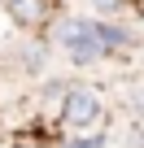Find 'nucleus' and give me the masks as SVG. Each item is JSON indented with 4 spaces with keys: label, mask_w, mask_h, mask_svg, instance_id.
<instances>
[{
    "label": "nucleus",
    "mask_w": 144,
    "mask_h": 148,
    "mask_svg": "<svg viewBox=\"0 0 144 148\" xmlns=\"http://www.w3.org/2000/svg\"><path fill=\"white\" fill-rule=\"evenodd\" d=\"M65 148H105V135H70Z\"/></svg>",
    "instance_id": "4"
},
{
    "label": "nucleus",
    "mask_w": 144,
    "mask_h": 148,
    "mask_svg": "<svg viewBox=\"0 0 144 148\" xmlns=\"http://www.w3.org/2000/svg\"><path fill=\"white\" fill-rule=\"evenodd\" d=\"M61 122L70 131H92L101 122V92L96 87H65V96H61Z\"/></svg>",
    "instance_id": "2"
},
{
    "label": "nucleus",
    "mask_w": 144,
    "mask_h": 148,
    "mask_svg": "<svg viewBox=\"0 0 144 148\" xmlns=\"http://www.w3.org/2000/svg\"><path fill=\"white\" fill-rule=\"evenodd\" d=\"M9 13L18 26H39L48 22V0H9Z\"/></svg>",
    "instance_id": "3"
},
{
    "label": "nucleus",
    "mask_w": 144,
    "mask_h": 148,
    "mask_svg": "<svg viewBox=\"0 0 144 148\" xmlns=\"http://www.w3.org/2000/svg\"><path fill=\"white\" fill-rule=\"evenodd\" d=\"M135 109H140V113H144V87H140V92H135Z\"/></svg>",
    "instance_id": "6"
},
{
    "label": "nucleus",
    "mask_w": 144,
    "mask_h": 148,
    "mask_svg": "<svg viewBox=\"0 0 144 148\" xmlns=\"http://www.w3.org/2000/svg\"><path fill=\"white\" fill-rule=\"evenodd\" d=\"M92 5H96L101 13H118V9H122V0H92Z\"/></svg>",
    "instance_id": "5"
},
{
    "label": "nucleus",
    "mask_w": 144,
    "mask_h": 148,
    "mask_svg": "<svg viewBox=\"0 0 144 148\" xmlns=\"http://www.w3.org/2000/svg\"><path fill=\"white\" fill-rule=\"evenodd\" d=\"M61 44H65V52H70V61H74V65H92V61L105 57V44H101L96 22H79V18H70V22L61 26Z\"/></svg>",
    "instance_id": "1"
}]
</instances>
